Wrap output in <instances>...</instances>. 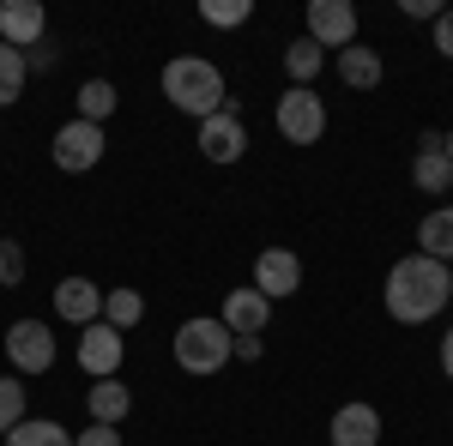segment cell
Segmentation results:
<instances>
[{
	"instance_id": "obj_1",
	"label": "cell",
	"mask_w": 453,
	"mask_h": 446,
	"mask_svg": "<svg viewBox=\"0 0 453 446\" xmlns=\"http://www.w3.org/2000/svg\"><path fill=\"white\" fill-rule=\"evenodd\" d=\"M387 314L399 326H429L435 314L453 302V266L429 260V253H405L387 266Z\"/></svg>"
},
{
	"instance_id": "obj_2",
	"label": "cell",
	"mask_w": 453,
	"mask_h": 446,
	"mask_svg": "<svg viewBox=\"0 0 453 446\" xmlns=\"http://www.w3.org/2000/svg\"><path fill=\"white\" fill-rule=\"evenodd\" d=\"M164 97H170V109L194 115V121H206V115H218V109L230 103L224 72L211 67L206 55H175L170 67H164Z\"/></svg>"
},
{
	"instance_id": "obj_3",
	"label": "cell",
	"mask_w": 453,
	"mask_h": 446,
	"mask_svg": "<svg viewBox=\"0 0 453 446\" xmlns=\"http://www.w3.org/2000/svg\"><path fill=\"white\" fill-rule=\"evenodd\" d=\"M170 350H175V368L181 374H218L236 356V338L224 332V320H181Z\"/></svg>"
},
{
	"instance_id": "obj_4",
	"label": "cell",
	"mask_w": 453,
	"mask_h": 446,
	"mask_svg": "<svg viewBox=\"0 0 453 446\" xmlns=\"http://www.w3.org/2000/svg\"><path fill=\"white\" fill-rule=\"evenodd\" d=\"M273 127H279L284 145H314L326 133V97L314 85H290L279 97V109H273Z\"/></svg>"
},
{
	"instance_id": "obj_5",
	"label": "cell",
	"mask_w": 453,
	"mask_h": 446,
	"mask_svg": "<svg viewBox=\"0 0 453 446\" xmlns=\"http://www.w3.org/2000/svg\"><path fill=\"white\" fill-rule=\"evenodd\" d=\"M104 151H109L104 127H91V121H79V115H73L67 127H55V139H49V157H55V170H67V175L97 170V163H104Z\"/></svg>"
},
{
	"instance_id": "obj_6",
	"label": "cell",
	"mask_w": 453,
	"mask_h": 446,
	"mask_svg": "<svg viewBox=\"0 0 453 446\" xmlns=\"http://www.w3.org/2000/svg\"><path fill=\"white\" fill-rule=\"evenodd\" d=\"M6 362H12V374H49L55 368V338H49V320H12L6 326Z\"/></svg>"
},
{
	"instance_id": "obj_7",
	"label": "cell",
	"mask_w": 453,
	"mask_h": 446,
	"mask_svg": "<svg viewBox=\"0 0 453 446\" xmlns=\"http://www.w3.org/2000/svg\"><path fill=\"white\" fill-rule=\"evenodd\" d=\"M121 356H127V332H115V326H104V320H91V326L79 332V368H85L91 380H115Z\"/></svg>"
},
{
	"instance_id": "obj_8",
	"label": "cell",
	"mask_w": 453,
	"mask_h": 446,
	"mask_svg": "<svg viewBox=\"0 0 453 446\" xmlns=\"http://www.w3.org/2000/svg\"><path fill=\"white\" fill-rule=\"evenodd\" d=\"M200 151H206V163H236V157L248 151V121L224 103L218 115L200 121Z\"/></svg>"
},
{
	"instance_id": "obj_9",
	"label": "cell",
	"mask_w": 453,
	"mask_h": 446,
	"mask_svg": "<svg viewBox=\"0 0 453 446\" xmlns=\"http://www.w3.org/2000/svg\"><path fill=\"white\" fill-rule=\"evenodd\" d=\"M309 42L320 49H350L357 42V6L350 0H309Z\"/></svg>"
},
{
	"instance_id": "obj_10",
	"label": "cell",
	"mask_w": 453,
	"mask_h": 446,
	"mask_svg": "<svg viewBox=\"0 0 453 446\" xmlns=\"http://www.w3.org/2000/svg\"><path fill=\"white\" fill-rule=\"evenodd\" d=\"M254 290H260L266 302L296 296V290H303V260H296L290 247H266V253L254 260Z\"/></svg>"
},
{
	"instance_id": "obj_11",
	"label": "cell",
	"mask_w": 453,
	"mask_h": 446,
	"mask_svg": "<svg viewBox=\"0 0 453 446\" xmlns=\"http://www.w3.org/2000/svg\"><path fill=\"white\" fill-rule=\"evenodd\" d=\"M49 36V12H42V0H0V42H12L19 55L36 49Z\"/></svg>"
},
{
	"instance_id": "obj_12",
	"label": "cell",
	"mask_w": 453,
	"mask_h": 446,
	"mask_svg": "<svg viewBox=\"0 0 453 446\" xmlns=\"http://www.w3.org/2000/svg\"><path fill=\"white\" fill-rule=\"evenodd\" d=\"M218 320H224V332H230V338H260V332H266V320H273V302L248 283V290H230V296H224V314H218Z\"/></svg>"
},
{
	"instance_id": "obj_13",
	"label": "cell",
	"mask_w": 453,
	"mask_h": 446,
	"mask_svg": "<svg viewBox=\"0 0 453 446\" xmlns=\"http://www.w3.org/2000/svg\"><path fill=\"white\" fill-rule=\"evenodd\" d=\"M55 314L85 332L91 320H104V290H97L91 277H61V283H55Z\"/></svg>"
},
{
	"instance_id": "obj_14",
	"label": "cell",
	"mask_w": 453,
	"mask_h": 446,
	"mask_svg": "<svg viewBox=\"0 0 453 446\" xmlns=\"http://www.w3.org/2000/svg\"><path fill=\"white\" fill-rule=\"evenodd\" d=\"M333 446H381V411L375 404H339L333 411Z\"/></svg>"
},
{
	"instance_id": "obj_15",
	"label": "cell",
	"mask_w": 453,
	"mask_h": 446,
	"mask_svg": "<svg viewBox=\"0 0 453 446\" xmlns=\"http://www.w3.org/2000/svg\"><path fill=\"white\" fill-rule=\"evenodd\" d=\"M411 181H418V193H448L453 187V163L441 151V133H423L418 157H411Z\"/></svg>"
},
{
	"instance_id": "obj_16",
	"label": "cell",
	"mask_w": 453,
	"mask_h": 446,
	"mask_svg": "<svg viewBox=\"0 0 453 446\" xmlns=\"http://www.w3.org/2000/svg\"><path fill=\"white\" fill-rule=\"evenodd\" d=\"M85 411H91V422L121 428V422H127V411H134V392H127L121 380H97V386L85 392Z\"/></svg>"
},
{
	"instance_id": "obj_17",
	"label": "cell",
	"mask_w": 453,
	"mask_h": 446,
	"mask_svg": "<svg viewBox=\"0 0 453 446\" xmlns=\"http://www.w3.org/2000/svg\"><path fill=\"white\" fill-rule=\"evenodd\" d=\"M339 79H345L350 91H375V85L387 79V67H381V55H375V49L350 42V49H339Z\"/></svg>"
},
{
	"instance_id": "obj_18",
	"label": "cell",
	"mask_w": 453,
	"mask_h": 446,
	"mask_svg": "<svg viewBox=\"0 0 453 446\" xmlns=\"http://www.w3.org/2000/svg\"><path fill=\"white\" fill-rule=\"evenodd\" d=\"M418 253H429V260L453 266V206H435L418 223Z\"/></svg>"
},
{
	"instance_id": "obj_19",
	"label": "cell",
	"mask_w": 453,
	"mask_h": 446,
	"mask_svg": "<svg viewBox=\"0 0 453 446\" xmlns=\"http://www.w3.org/2000/svg\"><path fill=\"white\" fill-rule=\"evenodd\" d=\"M320 67H326V49L309 42V36H290V49H284V72H290L296 85H314Z\"/></svg>"
},
{
	"instance_id": "obj_20",
	"label": "cell",
	"mask_w": 453,
	"mask_h": 446,
	"mask_svg": "<svg viewBox=\"0 0 453 446\" xmlns=\"http://www.w3.org/2000/svg\"><path fill=\"white\" fill-rule=\"evenodd\" d=\"M73 103H79V121H91V127H104L109 115H115V103H121V97H115V85H109V79H85Z\"/></svg>"
},
{
	"instance_id": "obj_21",
	"label": "cell",
	"mask_w": 453,
	"mask_h": 446,
	"mask_svg": "<svg viewBox=\"0 0 453 446\" xmlns=\"http://www.w3.org/2000/svg\"><path fill=\"white\" fill-rule=\"evenodd\" d=\"M6 446H73V428L49 422V416H25V422L6 435Z\"/></svg>"
},
{
	"instance_id": "obj_22",
	"label": "cell",
	"mask_w": 453,
	"mask_h": 446,
	"mask_svg": "<svg viewBox=\"0 0 453 446\" xmlns=\"http://www.w3.org/2000/svg\"><path fill=\"white\" fill-rule=\"evenodd\" d=\"M140 320H145V296L140 290H104V326L127 332V326H140Z\"/></svg>"
},
{
	"instance_id": "obj_23",
	"label": "cell",
	"mask_w": 453,
	"mask_h": 446,
	"mask_svg": "<svg viewBox=\"0 0 453 446\" xmlns=\"http://www.w3.org/2000/svg\"><path fill=\"white\" fill-rule=\"evenodd\" d=\"M25 79H31V72H25V55H19L12 42H0V109H12L25 97Z\"/></svg>"
},
{
	"instance_id": "obj_24",
	"label": "cell",
	"mask_w": 453,
	"mask_h": 446,
	"mask_svg": "<svg viewBox=\"0 0 453 446\" xmlns=\"http://www.w3.org/2000/svg\"><path fill=\"white\" fill-rule=\"evenodd\" d=\"M25 392H31V386L19 374H0V435H12V428L25 422Z\"/></svg>"
},
{
	"instance_id": "obj_25",
	"label": "cell",
	"mask_w": 453,
	"mask_h": 446,
	"mask_svg": "<svg viewBox=\"0 0 453 446\" xmlns=\"http://www.w3.org/2000/svg\"><path fill=\"white\" fill-rule=\"evenodd\" d=\"M200 19L218 25V31H236V25L254 19V0H200Z\"/></svg>"
},
{
	"instance_id": "obj_26",
	"label": "cell",
	"mask_w": 453,
	"mask_h": 446,
	"mask_svg": "<svg viewBox=\"0 0 453 446\" xmlns=\"http://www.w3.org/2000/svg\"><path fill=\"white\" fill-rule=\"evenodd\" d=\"M12 283H25V247L0 236V290H12Z\"/></svg>"
},
{
	"instance_id": "obj_27",
	"label": "cell",
	"mask_w": 453,
	"mask_h": 446,
	"mask_svg": "<svg viewBox=\"0 0 453 446\" xmlns=\"http://www.w3.org/2000/svg\"><path fill=\"white\" fill-rule=\"evenodd\" d=\"M55 61H61V49H55L49 36H42L36 49H25V72H55Z\"/></svg>"
},
{
	"instance_id": "obj_28",
	"label": "cell",
	"mask_w": 453,
	"mask_h": 446,
	"mask_svg": "<svg viewBox=\"0 0 453 446\" xmlns=\"http://www.w3.org/2000/svg\"><path fill=\"white\" fill-rule=\"evenodd\" d=\"M73 446H121V428H109V422H91L85 435H73Z\"/></svg>"
},
{
	"instance_id": "obj_29",
	"label": "cell",
	"mask_w": 453,
	"mask_h": 446,
	"mask_svg": "<svg viewBox=\"0 0 453 446\" xmlns=\"http://www.w3.org/2000/svg\"><path fill=\"white\" fill-rule=\"evenodd\" d=\"M435 55H441V61H453V6L435 19Z\"/></svg>"
},
{
	"instance_id": "obj_30",
	"label": "cell",
	"mask_w": 453,
	"mask_h": 446,
	"mask_svg": "<svg viewBox=\"0 0 453 446\" xmlns=\"http://www.w3.org/2000/svg\"><path fill=\"white\" fill-rule=\"evenodd\" d=\"M448 6H435V0H405V19H441Z\"/></svg>"
},
{
	"instance_id": "obj_31",
	"label": "cell",
	"mask_w": 453,
	"mask_h": 446,
	"mask_svg": "<svg viewBox=\"0 0 453 446\" xmlns=\"http://www.w3.org/2000/svg\"><path fill=\"white\" fill-rule=\"evenodd\" d=\"M236 356H242V362H260V356H266V344H260V338H236Z\"/></svg>"
},
{
	"instance_id": "obj_32",
	"label": "cell",
	"mask_w": 453,
	"mask_h": 446,
	"mask_svg": "<svg viewBox=\"0 0 453 446\" xmlns=\"http://www.w3.org/2000/svg\"><path fill=\"white\" fill-rule=\"evenodd\" d=\"M441 374L453 380V326H448V332H441Z\"/></svg>"
},
{
	"instance_id": "obj_33",
	"label": "cell",
	"mask_w": 453,
	"mask_h": 446,
	"mask_svg": "<svg viewBox=\"0 0 453 446\" xmlns=\"http://www.w3.org/2000/svg\"><path fill=\"white\" fill-rule=\"evenodd\" d=\"M441 151H448V163H453V127H448V133H441Z\"/></svg>"
}]
</instances>
